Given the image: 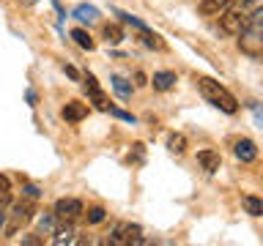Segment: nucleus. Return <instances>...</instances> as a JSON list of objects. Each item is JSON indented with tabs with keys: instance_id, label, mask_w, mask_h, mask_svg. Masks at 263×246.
I'll use <instances>...</instances> for the list:
<instances>
[{
	"instance_id": "f257e3e1",
	"label": "nucleus",
	"mask_w": 263,
	"mask_h": 246,
	"mask_svg": "<svg viewBox=\"0 0 263 246\" xmlns=\"http://www.w3.org/2000/svg\"><path fill=\"white\" fill-rule=\"evenodd\" d=\"M197 88H200V93H203L205 101L214 104V107H219L222 112L233 115V112L238 110L236 96L230 93V90H228L225 85H219L217 79H211V77H200V79H197Z\"/></svg>"
},
{
	"instance_id": "f03ea898",
	"label": "nucleus",
	"mask_w": 263,
	"mask_h": 246,
	"mask_svg": "<svg viewBox=\"0 0 263 246\" xmlns=\"http://www.w3.org/2000/svg\"><path fill=\"white\" fill-rule=\"evenodd\" d=\"M250 25V8L247 6H236V8H225L219 16V30L225 36H241Z\"/></svg>"
},
{
	"instance_id": "7ed1b4c3",
	"label": "nucleus",
	"mask_w": 263,
	"mask_h": 246,
	"mask_svg": "<svg viewBox=\"0 0 263 246\" xmlns=\"http://www.w3.org/2000/svg\"><path fill=\"white\" fill-rule=\"evenodd\" d=\"M33 213H36L33 197H30V200H22V202H14V205H11V213H6L8 221H6L3 233H6V235H14L22 224H28V221L33 219Z\"/></svg>"
},
{
	"instance_id": "20e7f679",
	"label": "nucleus",
	"mask_w": 263,
	"mask_h": 246,
	"mask_svg": "<svg viewBox=\"0 0 263 246\" xmlns=\"http://www.w3.org/2000/svg\"><path fill=\"white\" fill-rule=\"evenodd\" d=\"M110 243H115V246L143 243V230H140V224H132V221H118L110 233Z\"/></svg>"
},
{
	"instance_id": "39448f33",
	"label": "nucleus",
	"mask_w": 263,
	"mask_h": 246,
	"mask_svg": "<svg viewBox=\"0 0 263 246\" xmlns=\"http://www.w3.org/2000/svg\"><path fill=\"white\" fill-rule=\"evenodd\" d=\"M55 216H58V221H71L74 219H80V213H82V202L80 200H74V197H63V200H58L55 202Z\"/></svg>"
},
{
	"instance_id": "423d86ee",
	"label": "nucleus",
	"mask_w": 263,
	"mask_h": 246,
	"mask_svg": "<svg viewBox=\"0 0 263 246\" xmlns=\"http://www.w3.org/2000/svg\"><path fill=\"white\" fill-rule=\"evenodd\" d=\"M85 90H88V96L93 98V104H96V107H99V110H102V112H107V110H110V101H107V96L102 93V90H99L96 79L90 77V74L85 77Z\"/></svg>"
},
{
	"instance_id": "0eeeda50",
	"label": "nucleus",
	"mask_w": 263,
	"mask_h": 246,
	"mask_svg": "<svg viewBox=\"0 0 263 246\" xmlns=\"http://www.w3.org/2000/svg\"><path fill=\"white\" fill-rule=\"evenodd\" d=\"M63 120H69V123H80L82 118H88V104H80V101H69L63 107Z\"/></svg>"
},
{
	"instance_id": "6e6552de",
	"label": "nucleus",
	"mask_w": 263,
	"mask_h": 246,
	"mask_svg": "<svg viewBox=\"0 0 263 246\" xmlns=\"http://www.w3.org/2000/svg\"><path fill=\"white\" fill-rule=\"evenodd\" d=\"M236 159H241L247 164L258 159V148H255L252 139H238V142H236Z\"/></svg>"
},
{
	"instance_id": "1a4fd4ad",
	"label": "nucleus",
	"mask_w": 263,
	"mask_h": 246,
	"mask_svg": "<svg viewBox=\"0 0 263 246\" xmlns=\"http://www.w3.org/2000/svg\"><path fill=\"white\" fill-rule=\"evenodd\" d=\"M197 161H200V167L205 172H217L219 170V153L211 151V148H205V151L197 153Z\"/></svg>"
},
{
	"instance_id": "9d476101",
	"label": "nucleus",
	"mask_w": 263,
	"mask_h": 246,
	"mask_svg": "<svg viewBox=\"0 0 263 246\" xmlns=\"http://www.w3.org/2000/svg\"><path fill=\"white\" fill-rule=\"evenodd\" d=\"M230 3H233V0H200V14H205V16L222 14Z\"/></svg>"
},
{
	"instance_id": "9b49d317",
	"label": "nucleus",
	"mask_w": 263,
	"mask_h": 246,
	"mask_svg": "<svg viewBox=\"0 0 263 246\" xmlns=\"http://www.w3.org/2000/svg\"><path fill=\"white\" fill-rule=\"evenodd\" d=\"M74 19H80V22H85V25L96 22V19H99V8H96V6H88V3H82V6H77V8H74Z\"/></svg>"
},
{
	"instance_id": "f8f14e48",
	"label": "nucleus",
	"mask_w": 263,
	"mask_h": 246,
	"mask_svg": "<svg viewBox=\"0 0 263 246\" xmlns=\"http://www.w3.org/2000/svg\"><path fill=\"white\" fill-rule=\"evenodd\" d=\"M151 85L156 90H170L173 85H176V74H173V71H156L154 79H151Z\"/></svg>"
},
{
	"instance_id": "ddd939ff",
	"label": "nucleus",
	"mask_w": 263,
	"mask_h": 246,
	"mask_svg": "<svg viewBox=\"0 0 263 246\" xmlns=\"http://www.w3.org/2000/svg\"><path fill=\"white\" fill-rule=\"evenodd\" d=\"M110 85H112V90L118 93V98H132V82H126L123 77H118V74H112V79H110Z\"/></svg>"
},
{
	"instance_id": "4468645a",
	"label": "nucleus",
	"mask_w": 263,
	"mask_h": 246,
	"mask_svg": "<svg viewBox=\"0 0 263 246\" xmlns=\"http://www.w3.org/2000/svg\"><path fill=\"white\" fill-rule=\"evenodd\" d=\"M55 227H58V216L55 213H44L39 221V233L41 235H55Z\"/></svg>"
},
{
	"instance_id": "2eb2a0df",
	"label": "nucleus",
	"mask_w": 263,
	"mask_h": 246,
	"mask_svg": "<svg viewBox=\"0 0 263 246\" xmlns=\"http://www.w3.org/2000/svg\"><path fill=\"white\" fill-rule=\"evenodd\" d=\"M167 151L176 153V156H181V153L186 151V137H184V134H170V137H167Z\"/></svg>"
},
{
	"instance_id": "dca6fc26",
	"label": "nucleus",
	"mask_w": 263,
	"mask_h": 246,
	"mask_svg": "<svg viewBox=\"0 0 263 246\" xmlns=\"http://www.w3.org/2000/svg\"><path fill=\"white\" fill-rule=\"evenodd\" d=\"M244 208H247V213H252V216H263V200L260 197L247 194L244 197Z\"/></svg>"
},
{
	"instance_id": "f3484780",
	"label": "nucleus",
	"mask_w": 263,
	"mask_h": 246,
	"mask_svg": "<svg viewBox=\"0 0 263 246\" xmlns=\"http://www.w3.org/2000/svg\"><path fill=\"white\" fill-rule=\"evenodd\" d=\"M71 38L77 41L82 49H93V47H96V44H93V38H90L85 30H80V28H77V30H71Z\"/></svg>"
},
{
	"instance_id": "a211bd4d",
	"label": "nucleus",
	"mask_w": 263,
	"mask_h": 246,
	"mask_svg": "<svg viewBox=\"0 0 263 246\" xmlns=\"http://www.w3.org/2000/svg\"><path fill=\"white\" fill-rule=\"evenodd\" d=\"M104 38L110 41V44H118V41H123V30L118 25H104Z\"/></svg>"
},
{
	"instance_id": "6ab92c4d",
	"label": "nucleus",
	"mask_w": 263,
	"mask_h": 246,
	"mask_svg": "<svg viewBox=\"0 0 263 246\" xmlns=\"http://www.w3.org/2000/svg\"><path fill=\"white\" fill-rule=\"evenodd\" d=\"M71 241H74V230H61L52 238V243H71Z\"/></svg>"
},
{
	"instance_id": "aec40b11",
	"label": "nucleus",
	"mask_w": 263,
	"mask_h": 246,
	"mask_svg": "<svg viewBox=\"0 0 263 246\" xmlns=\"http://www.w3.org/2000/svg\"><path fill=\"white\" fill-rule=\"evenodd\" d=\"M118 16H121V19H123V22H129V25H135V28H137V30H148V25H145V22H140V19H137V16H132V14H123V11H118Z\"/></svg>"
},
{
	"instance_id": "412c9836",
	"label": "nucleus",
	"mask_w": 263,
	"mask_h": 246,
	"mask_svg": "<svg viewBox=\"0 0 263 246\" xmlns=\"http://www.w3.org/2000/svg\"><path fill=\"white\" fill-rule=\"evenodd\" d=\"M104 221V208H90L88 211V224H99Z\"/></svg>"
},
{
	"instance_id": "4be33fe9",
	"label": "nucleus",
	"mask_w": 263,
	"mask_h": 246,
	"mask_svg": "<svg viewBox=\"0 0 263 246\" xmlns=\"http://www.w3.org/2000/svg\"><path fill=\"white\" fill-rule=\"evenodd\" d=\"M252 115H255V123L263 129V104H252Z\"/></svg>"
},
{
	"instance_id": "5701e85b",
	"label": "nucleus",
	"mask_w": 263,
	"mask_h": 246,
	"mask_svg": "<svg viewBox=\"0 0 263 246\" xmlns=\"http://www.w3.org/2000/svg\"><path fill=\"white\" fill-rule=\"evenodd\" d=\"M0 192H11V180L6 175H0Z\"/></svg>"
},
{
	"instance_id": "b1692460",
	"label": "nucleus",
	"mask_w": 263,
	"mask_h": 246,
	"mask_svg": "<svg viewBox=\"0 0 263 246\" xmlns=\"http://www.w3.org/2000/svg\"><path fill=\"white\" fill-rule=\"evenodd\" d=\"M44 238H36V235H25L22 238V243H30V246H36V243H41Z\"/></svg>"
},
{
	"instance_id": "393cba45",
	"label": "nucleus",
	"mask_w": 263,
	"mask_h": 246,
	"mask_svg": "<svg viewBox=\"0 0 263 246\" xmlns=\"http://www.w3.org/2000/svg\"><path fill=\"white\" fill-rule=\"evenodd\" d=\"M25 192H28V197H33V200H36V197H39V189H36V186H28V189H25Z\"/></svg>"
}]
</instances>
